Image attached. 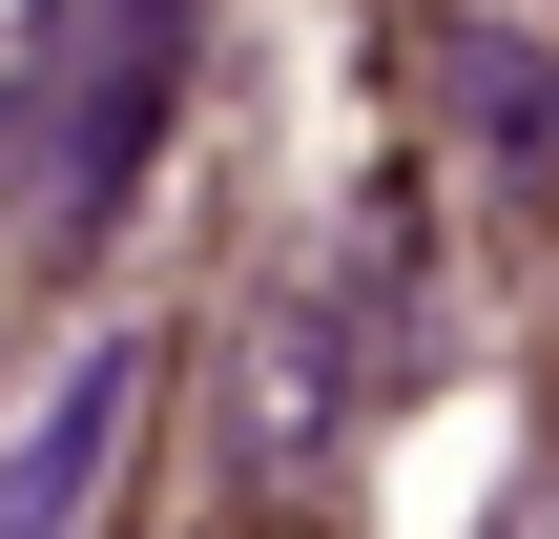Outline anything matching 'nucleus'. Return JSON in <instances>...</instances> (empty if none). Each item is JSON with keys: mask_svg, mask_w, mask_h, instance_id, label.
<instances>
[{"mask_svg": "<svg viewBox=\"0 0 559 539\" xmlns=\"http://www.w3.org/2000/svg\"><path fill=\"white\" fill-rule=\"evenodd\" d=\"M124 415H145V332H83L62 395L0 436V539H83V499L124 478Z\"/></svg>", "mask_w": 559, "mask_h": 539, "instance_id": "3", "label": "nucleus"}, {"mask_svg": "<svg viewBox=\"0 0 559 539\" xmlns=\"http://www.w3.org/2000/svg\"><path fill=\"white\" fill-rule=\"evenodd\" d=\"M21 83H41V0H0V166H21Z\"/></svg>", "mask_w": 559, "mask_h": 539, "instance_id": "5", "label": "nucleus"}, {"mask_svg": "<svg viewBox=\"0 0 559 539\" xmlns=\"http://www.w3.org/2000/svg\"><path fill=\"white\" fill-rule=\"evenodd\" d=\"M166 104H187V0H62V21H41V83H21V166H0L41 270L124 229V187H145Z\"/></svg>", "mask_w": 559, "mask_h": 539, "instance_id": "1", "label": "nucleus"}, {"mask_svg": "<svg viewBox=\"0 0 559 539\" xmlns=\"http://www.w3.org/2000/svg\"><path fill=\"white\" fill-rule=\"evenodd\" d=\"M353 415H373V332L332 291H270L228 332V499H311L353 457Z\"/></svg>", "mask_w": 559, "mask_h": 539, "instance_id": "2", "label": "nucleus"}, {"mask_svg": "<svg viewBox=\"0 0 559 539\" xmlns=\"http://www.w3.org/2000/svg\"><path fill=\"white\" fill-rule=\"evenodd\" d=\"M456 83H477V166H498L519 208H559V62L519 21H456Z\"/></svg>", "mask_w": 559, "mask_h": 539, "instance_id": "4", "label": "nucleus"}]
</instances>
